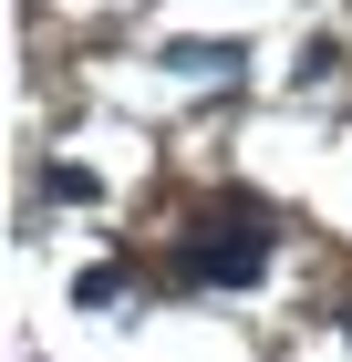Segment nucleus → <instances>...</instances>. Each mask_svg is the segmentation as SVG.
Masks as SVG:
<instances>
[{
    "mask_svg": "<svg viewBox=\"0 0 352 362\" xmlns=\"http://www.w3.org/2000/svg\"><path fill=\"white\" fill-rule=\"evenodd\" d=\"M176 269H187V279H259V269H270V228H259V207H228V228L208 218Z\"/></svg>",
    "mask_w": 352,
    "mask_h": 362,
    "instance_id": "nucleus-1",
    "label": "nucleus"
},
{
    "mask_svg": "<svg viewBox=\"0 0 352 362\" xmlns=\"http://www.w3.org/2000/svg\"><path fill=\"white\" fill-rule=\"evenodd\" d=\"M166 62H176V73H239V42H166Z\"/></svg>",
    "mask_w": 352,
    "mask_h": 362,
    "instance_id": "nucleus-2",
    "label": "nucleus"
}]
</instances>
